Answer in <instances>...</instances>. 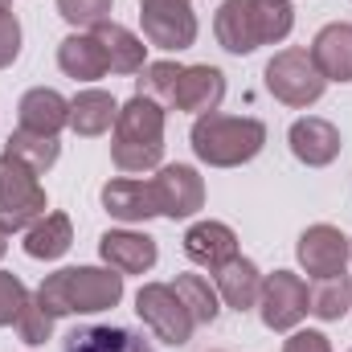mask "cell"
I'll use <instances>...</instances> for the list:
<instances>
[{"instance_id":"obj_7","label":"cell","mask_w":352,"mask_h":352,"mask_svg":"<svg viewBox=\"0 0 352 352\" xmlns=\"http://www.w3.org/2000/svg\"><path fill=\"white\" fill-rule=\"evenodd\" d=\"M140 21H144V37L156 50L180 54L197 41L192 0H140Z\"/></svg>"},{"instance_id":"obj_23","label":"cell","mask_w":352,"mask_h":352,"mask_svg":"<svg viewBox=\"0 0 352 352\" xmlns=\"http://www.w3.org/2000/svg\"><path fill=\"white\" fill-rule=\"evenodd\" d=\"M62 352H156L140 332L131 328H107V324H90V328H74L66 336Z\"/></svg>"},{"instance_id":"obj_36","label":"cell","mask_w":352,"mask_h":352,"mask_svg":"<svg viewBox=\"0 0 352 352\" xmlns=\"http://www.w3.org/2000/svg\"><path fill=\"white\" fill-rule=\"evenodd\" d=\"M8 4H12V0H0V8H8Z\"/></svg>"},{"instance_id":"obj_16","label":"cell","mask_w":352,"mask_h":352,"mask_svg":"<svg viewBox=\"0 0 352 352\" xmlns=\"http://www.w3.org/2000/svg\"><path fill=\"white\" fill-rule=\"evenodd\" d=\"M307 54H311V62L320 66V74L328 82H352V25L349 21L324 25Z\"/></svg>"},{"instance_id":"obj_14","label":"cell","mask_w":352,"mask_h":352,"mask_svg":"<svg viewBox=\"0 0 352 352\" xmlns=\"http://www.w3.org/2000/svg\"><path fill=\"white\" fill-rule=\"evenodd\" d=\"M102 209L119 221H148V217H160L156 209V192H152V180H135V176H115L102 184Z\"/></svg>"},{"instance_id":"obj_20","label":"cell","mask_w":352,"mask_h":352,"mask_svg":"<svg viewBox=\"0 0 352 352\" xmlns=\"http://www.w3.org/2000/svg\"><path fill=\"white\" fill-rule=\"evenodd\" d=\"M21 127L25 131H41V135H58L62 127H70V102L50 87H33L21 94Z\"/></svg>"},{"instance_id":"obj_27","label":"cell","mask_w":352,"mask_h":352,"mask_svg":"<svg viewBox=\"0 0 352 352\" xmlns=\"http://www.w3.org/2000/svg\"><path fill=\"white\" fill-rule=\"evenodd\" d=\"M176 295L184 299V307H188V316L197 320V324H213L217 320V303H221V295H217V287L205 278V274H176Z\"/></svg>"},{"instance_id":"obj_3","label":"cell","mask_w":352,"mask_h":352,"mask_svg":"<svg viewBox=\"0 0 352 352\" xmlns=\"http://www.w3.org/2000/svg\"><path fill=\"white\" fill-rule=\"evenodd\" d=\"M192 152L201 164L209 168H238L250 164L258 152L266 148V123L263 119H238V115H197L192 123Z\"/></svg>"},{"instance_id":"obj_5","label":"cell","mask_w":352,"mask_h":352,"mask_svg":"<svg viewBox=\"0 0 352 352\" xmlns=\"http://www.w3.org/2000/svg\"><path fill=\"white\" fill-rule=\"evenodd\" d=\"M45 217V188L37 173L12 156H0V221L8 234L29 230Z\"/></svg>"},{"instance_id":"obj_21","label":"cell","mask_w":352,"mask_h":352,"mask_svg":"<svg viewBox=\"0 0 352 352\" xmlns=\"http://www.w3.org/2000/svg\"><path fill=\"white\" fill-rule=\"evenodd\" d=\"M58 66L74 82H98L102 74H111L107 58H102V45L94 41V33H70L58 45Z\"/></svg>"},{"instance_id":"obj_9","label":"cell","mask_w":352,"mask_h":352,"mask_svg":"<svg viewBox=\"0 0 352 352\" xmlns=\"http://www.w3.org/2000/svg\"><path fill=\"white\" fill-rule=\"evenodd\" d=\"M152 192H156L160 217H173V221L192 217L205 205V180L188 164H164L160 173L152 176Z\"/></svg>"},{"instance_id":"obj_13","label":"cell","mask_w":352,"mask_h":352,"mask_svg":"<svg viewBox=\"0 0 352 352\" xmlns=\"http://www.w3.org/2000/svg\"><path fill=\"white\" fill-rule=\"evenodd\" d=\"M226 98V74L209 62L201 66H184L180 70V82H176V98L173 107L176 111H188V115H209L217 111Z\"/></svg>"},{"instance_id":"obj_18","label":"cell","mask_w":352,"mask_h":352,"mask_svg":"<svg viewBox=\"0 0 352 352\" xmlns=\"http://www.w3.org/2000/svg\"><path fill=\"white\" fill-rule=\"evenodd\" d=\"M213 33H217V45L226 54H254L263 41H258V25H254V4L250 0H226L213 16Z\"/></svg>"},{"instance_id":"obj_34","label":"cell","mask_w":352,"mask_h":352,"mask_svg":"<svg viewBox=\"0 0 352 352\" xmlns=\"http://www.w3.org/2000/svg\"><path fill=\"white\" fill-rule=\"evenodd\" d=\"M283 352H332L324 332H291L283 340Z\"/></svg>"},{"instance_id":"obj_10","label":"cell","mask_w":352,"mask_h":352,"mask_svg":"<svg viewBox=\"0 0 352 352\" xmlns=\"http://www.w3.org/2000/svg\"><path fill=\"white\" fill-rule=\"evenodd\" d=\"M295 254L311 278H332V274H344L349 266V238L336 226H307L299 234Z\"/></svg>"},{"instance_id":"obj_12","label":"cell","mask_w":352,"mask_h":352,"mask_svg":"<svg viewBox=\"0 0 352 352\" xmlns=\"http://www.w3.org/2000/svg\"><path fill=\"white\" fill-rule=\"evenodd\" d=\"M98 258L111 266V270H119V274H144V270L156 266L160 250H156V238H148V234H135V230H107V234L98 238Z\"/></svg>"},{"instance_id":"obj_37","label":"cell","mask_w":352,"mask_h":352,"mask_svg":"<svg viewBox=\"0 0 352 352\" xmlns=\"http://www.w3.org/2000/svg\"><path fill=\"white\" fill-rule=\"evenodd\" d=\"M349 258H352V242H349Z\"/></svg>"},{"instance_id":"obj_24","label":"cell","mask_w":352,"mask_h":352,"mask_svg":"<svg viewBox=\"0 0 352 352\" xmlns=\"http://www.w3.org/2000/svg\"><path fill=\"white\" fill-rule=\"evenodd\" d=\"M74 246V226L66 213H45L41 221H33L25 230V254L37 263H54Z\"/></svg>"},{"instance_id":"obj_2","label":"cell","mask_w":352,"mask_h":352,"mask_svg":"<svg viewBox=\"0 0 352 352\" xmlns=\"http://www.w3.org/2000/svg\"><path fill=\"white\" fill-rule=\"evenodd\" d=\"M111 160L119 173H148L164 160V107L135 94L115 115L111 135Z\"/></svg>"},{"instance_id":"obj_31","label":"cell","mask_w":352,"mask_h":352,"mask_svg":"<svg viewBox=\"0 0 352 352\" xmlns=\"http://www.w3.org/2000/svg\"><path fill=\"white\" fill-rule=\"evenodd\" d=\"M111 4L115 0H58V12L74 29H94V25H102L111 16Z\"/></svg>"},{"instance_id":"obj_30","label":"cell","mask_w":352,"mask_h":352,"mask_svg":"<svg viewBox=\"0 0 352 352\" xmlns=\"http://www.w3.org/2000/svg\"><path fill=\"white\" fill-rule=\"evenodd\" d=\"M16 332H21V344H45V340L54 336V316L37 303V295H29V303L21 307Z\"/></svg>"},{"instance_id":"obj_32","label":"cell","mask_w":352,"mask_h":352,"mask_svg":"<svg viewBox=\"0 0 352 352\" xmlns=\"http://www.w3.org/2000/svg\"><path fill=\"white\" fill-rule=\"evenodd\" d=\"M25 303H29V287L12 270H0V328L16 324V316H21Z\"/></svg>"},{"instance_id":"obj_1","label":"cell","mask_w":352,"mask_h":352,"mask_svg":"<svg viewBox=\"0 0 352 352\" xmlns=\"http://www.w3.org/2000/svg\"><path fill=\"white\" fill-rule=\"evenodd\" d=\"M33 295L54 320L94 316V311H111L123 299V274L111 266H66V270L45 274Z\"/></svg>"},{"instance_id":"obj_28","label":"cell","mask_w":352,"mask_h":352,"mask_svg":"<svg viewBox=\"0 0 352 352\" xmlns=\"http://www.w3.org/2000/svg\"><path fill=\"white\" fill-rule=\"evenodd\" d=\"M250 4H254V25H258L263 45H278V41L291 37V29H295L291 0H250Z\"/></svg>"},{"instance_id":"obj_6","label":"cell","mask_w":352,"mask_h":352,"mask_svg":"<svg viewBox=\"0 0 352 352\" xmlns=\"http://www.w3.org/2000/svg\"><path fill=\"white\" fill-rule=\"evenodd\" d=\"M135 311H140V320L156 332V340H164V344H173V349H184V344L192 340L197 320L188 316V307H184V299L176 295L173 283H144L140 295H135Z\"/></svg>"},{"instance_id":"obj_25","label":"cell","mask_w":352,"mask_h":352,"mask_svg":"<svg viewBox=\"0 0 352 352\" xmlns=\"http://www.w3.org/2000/svg\"><path fill=\"white\" fill-rule=\"evenodd\" d=\"M4 156L29 164L33 173L41 176V173H50V168L58 164L62 144H58V135H41V131H25V127H16V131L4 140Z\"/></svg>"},{"instance_id":"obj_11","label":"cell","mask_w":352,"mask_h":352,"mask_svg":"<svg viewBox=\"0 0 352 352\" xmlns=\"http://www.w3.org/2000/svg\"><path fill=\"white\" fill-rule=\"evenodd\" d=\"M287 144H291L295 160L307 164V168H328L340 156V131L328 119H316V115L295 119L291 131H287Z\"/></svg>"},{"instance_id":"obj_8","label":"cell","mask_w":352,"mask_h":352,"mask_svg":"<svg viewBox=\"0 0 352 352\" xmlns=\"http://www.w3.org/2000/svg\"><path fill=\"white\" fill-rule=\"evenodd\" d=\"M258 316L270 332H291L303 316H307V283L291 270H274L263 274V291H258Z\"/></svg>"},{"instance_id":"obj_22","label":"cell","mask_w":352,"mask_h":352,"mask_svg":"<svg viewBox=\"0 0 352 352\" xmlns=\"http://www.w3.org/2000/svg\"><path fill=\"white\" fill-rule=\"evenodd\" d=\"M115 115H119V102L111 98V90H78L74 98H70V127H74V135H102V131H111L115 127Z\"/></svg>"},{"instance_id":"obj_19","label":"cell","mask_w":352,"mask_h":352,"mask_svg":"<svg viewBox=\"0 0 352 352\" xmlns=\"http://www.w3.org/2000/svg\"><path fill=\"white\" fill-rule=\"evenodd\" d=\"M184 254H188V263L217 270L221 263H230L238 254V234L226 221H197L184 234Z\"/></svg>"},{"instance_id":"obj_15","label":"cell","mask_w":352,"mask_h":352,"mask_svg":"<svg viewBox=\"0 0 352 352\" xmlns=\"http://www.w3.org/2000/svg\"><path fill=\"white\" fill-rule=\"evenodd\" d=\"M90 33H94V41L102 45V58H107V70H111V74H140V70L148 66V45H144V37H135L127 25L102 21V25H94Z\"/></svg>"},{"instance_id":"obj_26","label":"cell","mask_w":352,"mask_h":352,"mask_svg":"<svg viewBox=\"0 0 352 352\" xmlns=\"http://www.w3.org/2000/svg\"><path fill=\"white\" fill-rule=\"evenodd\" d=\"M352 307V278L349 274H332V278H316V287L307 291V311L320 320H344Z\"/></svg>"},{"instance_id":"obj_4","label":"cell","mask_w":352,"mask_h":352,"mask_svg":"<svg viewBox=\"0 0 352 352\" xmlns=\"http://www.w3.org/2000/svg\"><path fill=\"white\" fill-rule=\"evenodd\" d=\"M266 90L287 102V107H311L324 98L328 78L320 74V66L311 62L307 50L291 45V50H278L270 62H266Z\"/></svg>"},{"instance_id":"obj_35","label":"cell","mask_w":352,"mask_h":352,"mask_svg":"<svg viewBox=\"0 0 352 352\" xmlns=\"http://www.w3.org/2000/svg\"><path fill=\"white\" fill-rule=\"evenodd\" d=\"M8 254V230H4V221H0V258Z\"/></svg>"},{"instance_id":"obj_33","label":"cell","mask_w":352,"mask_h":352,"mask_svg":"<svg viewBox=\"0 0 352 352\" xmlns=\"http://www.w3.org/2000/svg\"><path fill=\"white\" fill-rule=\"evenodd\" d=\"M21 54V21L12 8H0V70L12 66Z\"/></svg>"},{"instance_id":"obj_17","label":"cell","mask_w":352,"mask_h":352,"mask_svg":"<svg viewBox=\"0 0 352 352\" xmlns=\"http://www.w3.org/2000/svg\"><path fill=\"white\" fill-rule=\"evenodd\" d=\"M213 287H217V295H221L226 307H234V311H250V307H258L263 270L250 263V258L234 254L230 263H221L217 270H213Z\"/></svg>"},{"instance_id":"obj_29","label":"cell","mask_w":352,"mask_h":352,"mask_svg":"<svg viewBox=\"0 0 352 352\" xmlns=\"http://www.w3.org/2000/svg\"><path fill=\"white\" fill-rule=\"evenodd\" d=\"M180 70H184V66H176V62H148V66L140 70V94L152 98V102H160V107H173Z\"/></svg>"},{"instance_id":"obj_38","label":"cell","mask_w":352,"mask_h":352,"mask_svg":"<svg viewBox=\"0 0 352 352\" xmlns=\"http://www.w3.org/2000/svg\"><path fill=\"white\" fill-rule=\"evenodd\" d=\"M349 352H352V349H349Z\"/></svg>"}]
</instances>
